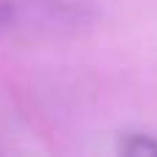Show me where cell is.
<instances>
[{"mask_svg":"<svg viewBox=\"0 0 157 157\" xmlns=\"http://www.w3.org/2000/svg\"><path fill=\"white\" fill-rule=\"evenodd\" d=\"M19 28L39 30V0H0V36Z\"/></svg>","mask_w":157,"mask_h":157,"instance_id":"1","label":"cell"},{"mask_svg":"<svg viewBox=\"0 0 157 157\" xmlns=\"http://www.w3.org/2000/svg\"><path fill=\"white\" fill-rule=\"evenodd\" d=\"M119 152L132 157H157V138H152L149 132H127L121 135Z\"/></svg>","mask_w":157,"mask_h":157,"instance_id":"2","label":"cell"}]
</instances>
